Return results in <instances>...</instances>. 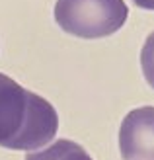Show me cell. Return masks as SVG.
Instances as JSON below:
<instances>
[{"label": "cell", "instance_id": "obj_1", "mask_svg": "<svg viewBox=\"0 0 154 160\" xmlns=\"http://www.w3.org/2000/svg\"><path fill=\"white\" fill-rule=\"evenodd\" d=\"M59 115L41 96L0 72V147L37 150L55 139Z\"/></svg>", "mask_w": 154, "mask_h": 160}, {"label": "cell", "instance_id": "obj_2", "mask_svg": "<svg viewBox=\"0 0 154 160\" xmlns=\"http://www.w3.org/2000/svg\"><path fill=\"white\" fill-rule=\"evenodd\" d=\"M123 0H57L55 20L67 33L82 39H100L115 33L127 22Z\"/></svg>", "mask_w": 154, "mask_h": 160}, {"label": "cell", "instance_id": "obj_3", "mask_svg": "<svg viewBox=\"0 0 154 160\" xmlns=\"http://www.w3.org/2000/svg\"><path fill=\"white\" fill-rule=\"evenodd\" d=\"M123 160H154V108H139L125 115L119 127Z\"/></svg>", "mask_w": 154, "mask_h": 160}, {"label": "cell", "instance_id": "obj_4", "mask_svg": "<svg viewBox=\"0 0 154 160\" xmlns=\"http://www.w3.org/2000/svg\"><path fill=\"white\" fill-rule=\"evenodd\" d=\"M26 160H92V156L74 141L59 139L39 152H31L26 156Z\"/></svg>", "mask_w": 154, "mask_h": 160}, {"label": "cell", "instance_id": "obj_5", "mask_svg": "<svg viewBox=\"0 0 154 160\" xmlns=\"http://www.w3.org/2000/svg\"><path fill=\"white\" fill-rule=\"evenodd\" d=\"M141 67L147 82L154 88V33H150L141 51Z\"/></svg>", "mask_w": 154, "mask_h": 160}, {"label": "cell", "instance_id": "obj_6", "mask_svg": "<svg viewBox=\"0 0 154 160\" xmlns=\"http://www.w3.org/2000/svg\"><path fill=\"white\" fill-rule=\"evenodd\" d=\"M133 2L144 10H154V0H133Z\"/></svg>", "mask_w": 154, "mask_h": 160}]
</instances>
